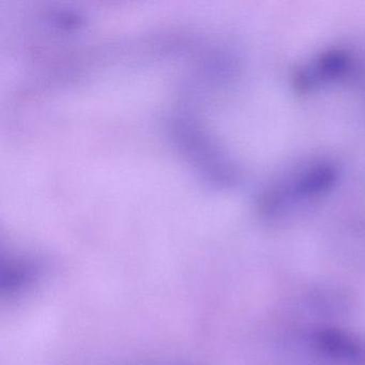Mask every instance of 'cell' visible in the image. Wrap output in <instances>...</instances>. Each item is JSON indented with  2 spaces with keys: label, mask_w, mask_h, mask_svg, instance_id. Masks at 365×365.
Returning a JSON list of instances; mask_svg holds the SVG:
<instances>
[{
  "label": "cell",
  "mask_w": 365,
  "mask_h": 365,
  "mask_svg": "<svg viewBox=\"0 0 365 365\" xmlns=\"http://www.w3.org/2000/svg\"><path fill=\"white\" fill-rule=\"evenodd\" d=\"M351 67L350 55L341 50H329L299 68L294 86L299 93H311L346 76Z\"/></svg>",
  "instance_id": "3"
},
{
  "label": "cell",
  "mask_w": 365,
  "mask_h": 365,
  "mask_svg": "<svg viewBox=\"0 0 365 365\" xmlns=\"http://www.w3.org/2000/svg\"><path fill=\"white\" fill-rule=\"evenodd\" d=\"M339 170L330 162L318 161L297 168L271 185L260 200L266 219L279 220L309 204L334 187Z\"/></svg>",
  "instance_id": "1"
},
{
  "label": "cell",
  "mask_w": 365,
  "mask_h": 365,
  "mask_svg": "<svg viewBox=\"0 0 365 365\" xmlns=\"http://www.w3.org/2000/svg\"><path fill=\"white\" fill-rule=\"evenodd\" d=\"M307 346L322 358L343 365H365V343L339 329L317 328L307 334Z\"/></svg>",
  "instance_id": "2"
}]
</instances>
